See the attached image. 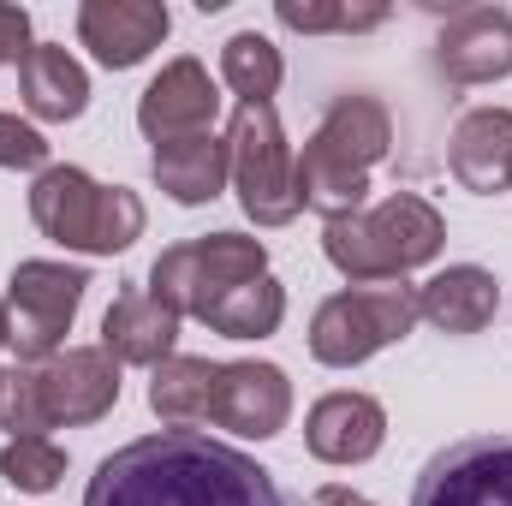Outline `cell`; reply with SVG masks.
Wrapping results in <instances>:
<instances>
[{
	"mask_svg": "<svg viewBox=\"0 0 512 506\" xmlns=\"http://www.w3.org/2000/svg\"><path fill=\"white\" fill-rule=\"evenodd\" d=\"M215 387H221V364H215V358H185V352H173L161 370H149V411H155L167 429L209 423Z\"/></svg>",
	"mask_w": 512,
	"mask_h": 506,
	"instance_id": "cell-21",
	"label": "cell"
},
{
	"mask_svg": "<svg viewBox=\"0 0 512 506\" xmlns=\"http://www.w3.org/2000/svg\"><path fill=\"white\" fill-rule=\"evenodd\" d=\"M173 30V12L161 0H84L78 6V42L108 66V72H131L143 66Z\"/></svg>",
	"mask_w": 512,
	"mask_h": 506,
	"instance_id": "cell-13",
	"label": "cell"
},
{
	"mask_svg": "<svg viewBox=\"0 0 512 506\" xmlns=\"http://www.w3.org/2000/svg\"><path fill=\"white\" fill-rule=\"evenodd\" d=\"M215 114H221V90H215L209 66L191 60V54L167 60V66L149 78V90L137 96V131H143L149 143L197 137V131L215 126Z\"/></svg>",
	"mask_w": 512,
	"mask_h": 506,
	"instance_id": "cell-10",
	"label": "cell"
},
{
	"mask_svg": "<svg viewBox=\"0 0 512 506\" xmlns=\"http://www.w3.org/2000/svg\"><path fill=\"white\" fill-rule=\"evenodd\" d=\"M0 167H12V173H42V167H48V137L36 126H24L18 114H0Z\"/></svg>",
	"mask_w": 512,
	"mask_h": 506,
	"instance_id": "cell-27",
	"label": "cell"
},
{
	"mask_svg": "<svg viewBox=\"0 0 512 506\" xmlns=\"http://www.w3.org/2000/svg\"><path fill=\"white\" fill-rule=\"evenodd\" d=\"M30 48H36V42H30V12L0 0V66H18Z\"/></svg>",
	"mask_w": 512,
	"mask_h": 506,
	"instance_id": "cell-28",
	"label": "cell"
},
{
	"mask_svg": "<svg viewBox=\"0 0 512 506\" xmlns=\"http://www.w3.org/2000/svg\"><path fill=\"white\" fill-rule=\"evenodd\" d=\"M18 96L36 120L48 126H66L90 108V72L60 48V42H36L24 60H18Z\"/></svg>",
	"mask_w": 512,
	"mask_h": 506,
	"instance_id": "cell-20",
	"label": "cell"
},
{
	"mask_svg": "<svg viewBox=\"0 0 512 506\" xmlns=\"http://www.w3.org/2000/svg\"><path fill=\"white\" fill-rule=\"evenodd\" d=\"M179 310H167L149 286H126L114 304H108V316H102V352L126 370H161L167 358H173V346H179Z\"/></svg>",
	"mask_w": 512,
	"mask_h": 506,
	"instance_id": "cell-16",
	"label": "cell"
},
{
	"mask_svg": "<svg viewBox=\"0 0 512 506\" xmlns=\"http://www.w3.org/2000/svg\"><path fill=\"white\" fill-rule=\"evenodd\" d=\"M84 506H298L268 465L203 435L155 429L108 453L84 489Z\"/></svg>",
	"mask_w": 512,
	"mask_h": 506,
	"instance_id": "cell-1",
	"label": "cell"
},
{
	"mask_svg": "<svg viewBox=\"0 0 512 506\" xmlns=\"http://www.w3.org/2000/svg\"><path fill=\"white\" fill-rule=\"evenodd\" d=\"M274 18L286 30H304V36H322V30H382L387 6H316V0H274Z\"/></svg>",
	"mask_w": 512,
	"mask_h": 506,
	"instance_id": "cell-25",
	"label": "cell"
},
{
	"mask_svg": "<svg viewBox=\"0 0 512 506\" xmlns=\"http://www.w3.org/2000/svg\"><path fill=\"white\" fill-rule=\"evenodd\" d=\"M256 274H268V245L245 233H209V239H185L173 251L155 256L149 268V292L179 310V316H209L233 286H245Z\"/></svg>",
	"mask_w": 512,
	"mask_h": 506,
	"instance_id": "cell-7",
	"label": "cell"
},
{
	"mask_svg": "<svg viewBox=\"0 0 512 506\" xmlns=\"http://www.w3.org/2000/svg\"><path fill=\"white\" fill-rule=\"evenodd\" d=\"M310 506H376V501H364V495L346 489V483H322V489L310 495Z\"/></svg>",
	"mask_w": 512,
	"mask_h": 506,
	"instance_id": "cell-29",
	"label": "cell"
},
{
	"mask_svg": "<svg viewBox=\"0 0 512 506\" xmlns=\"http://www.w3.org/2000/svg\"><path fill=\"white\" fill-rule=\"evenodd\" d=\"M227 149H233V191L239 209L256 227H286L304 215L298 203V155L280 131V114L268 102H239L233 126H227Z\"/></svg>",
	"mask_w": 512,
	"mask_h": 506,
	"instance_id": "cell-6",
	"label": "cell"
},
{
	"mask_svg": "<svg viewBox=\"0 0 512 506\" xmlns=\"http://www.w3.org/2000/svg\"><path fill=\"white\" fill-rule=\"evenodd\" d=\"M387 441V411L376 393H358V387H340V393H322L304 417V447L310 459L322 465H370Z\"/></svg>",
	"mask_w": 512,
	"mask_h": 506,
	"instance_id": "cell-15",
	"label": "cell"
},
{
	"mask_svg": "<svg viewBox=\"0 0 512 506\" xmlns=\"http://www.w3.org/2000/svg\"><path fill=\"white\" fill-rule=\"evenodd\" d=\"M203 322H209L221 340H268V334H280V322H286V286H280L274 274H256L245 286H233Z\"/></svg>",
	"mask_w": 512,
	"mask_h": 506,
	"instance_id": "cell-22",
	"label": "cell"
},
{
	"mask_svg": "<svg viewBox=\"0 0 512 506\" xmlns=\"http://www.w3.org/2000/svg\"><path fill=\"white\" fill-rule=\"evenodd\" d=\"M447 245V221L429 197L417 191H393L376 209H358L346 221H328L322 227V251L328 262L352 280V286H387V280H405L411 268L435 262Z\"/></svg>",
	"mask_w": 512,
	"mask_h": 506,
	"instance_id": "cell-3",
	"label": "cell"
},
{
	"mask_svg": "<svg viewBox=\"0 0 512 506\" xmlns=\"http://www.w3.org/2000/svg\"><path fill=\"white\" fill-rule=\"evenodd\" d=\"M417 328V286L387 280V286H346L316 304L310 316V358L328 370H358L376 352L399 346Z\"/></svg>",
	"mask_w": 512,
	"mask_h": 506,
	"instance_id": "cell-5",
	"label": "cell"
},
{
	"mask_svg": "<svg viewBox=\"0 0 512 506\" xmlns=\"http://www.w3.org/2000/svg\"><path fill=\"white\" fill-rule=\"evenodd\" d=\"M0 477H6L18 495H54L60 477H66V447H54L48 435L6 441V447H0Z\"/></svg>",
	"mask_w": 512,
	"mask_h": 506,
	"instance_id": "cell-24",
	"label": "cell"
},
{
	"mask_svg": "<svg viewBox=\"0 0 512 506\" xmlns=\"http://www.w3.org/2000/svg\"><path fill=\"white\" fill-rule=\"evenodd\" d=\"M0 387H6V370H0Z\"/></svg>",
	"mask_w": 512,
	"mask_h": 506,
	"instance_id": "cell-31",
	"label": "cell"
},
{
	"mask_svg": "<svg viewBox=\"0 0 512 506\" xmlns=\"http://www.w3.org/2000/svg\"><path fill=\"white\" fill-rule=\"evenodd\" d=\"M292 417V381L280 364H221V387H215V405H209V423L215 429H233L245 441H274Z\"/></svg>",
	"mask_w": 512,
	"mask_h": 506,
	"instance_id": "cell-14",
	"label": "cell"
},
{
	"mask_svg": "<svg viewBox=\"0 0 512 506\" xmlns=\"http://www.w3.org/2000/svg\"><path fill=\"white\" fill-rule=\"evenodd\" d=\"M411 506H512V435L447 441L417 471Z\"/></svg>",
	"mask_w": 512,
	"mask_h": 506,
	"instance_id": "cell-9",
	"label": "cell"
},
{
	"mask_svg": "<svg viewBox=\"0 0 512 506\" xmlns=\"http://www.w3.org/2000/svg\"><path fill=\"white\" fill-rule=\"evenodd\" d=\"M149 173L179 209H203L233 185V149H227V137L197 131V137H179V143H155Z\"/></svg>",
	"mask_w": 512,
	"mask_h": 506,
	"instance_id": "cell-17",
	"label": "cell"
},
{
	"mask_svg": "<svg viewBox=\"0 0 512 506\" xmlns=\"http://www.w3.org/2000/svg\"><path fill=\"white\" fill-rule=\"evenodd\" d=\"M393 149V114L376 96H334L298 155V203L322 221H346L370 197V167Z\"/></svg>",
	"mask_w": 512,
	"mask_h": 506,
	"instance_id": "cell-2",
	"label": "cell"
},
{
	"mask_svg": "<svg viewBox=\"0 0 512 506\" xmlns=\"http://www.w3.org/2000/svg\"><path fill=\"white\" fill-rule=\"evenodd\" d=\"M36 376H42V405L54 429L102 423L120 405V364L102 346H66L60 358L36 364Z\"/></svg>",
	"mask_w": 512,
	"mask_h": 506,
	"instance_id": "cell-11",
	"label": "cell"
},
{
	"mask_svg": "<svg viewBox=\"0 0 512 506\" xmlns=\"http://www.w3.org/2000/svg\"><path fill=\"white\" fill-rule=\"evenodd\" d=\"M501 310V280L477 262H453L441 274H429L417 286V322L441 328V334H483Z\"/></svg>",
	"mask_w": 512,
	"mask_h": 506,
	"instance_id": "cell-18",
	"label": "cell"
},
{
	"mask_svg": "<svg viewBox=\"0 0 512 506\" xmlns=\"http://www.w3.org/2000/svg\"><path fill=\"white\" fill-rule=\"evenodd\" d=\"M90 292V274L78 262H54V256H30L12 268L6 280V316H12V352L18 364H48L66 352L72 316Z\"/></svg>",
	"mask_w": 512,
	"mask_h": 506,
	"instance_id": "cell-8",
	"label": "cell"
},
{
	"mask_svg": "<svg viewBox=\"0 0 512 506\" xmlns=\"http://www.w3.org/2000/svg\"><path fill=\"white\" fill-rule=\"evenodd\" d=\"M447 167L465 191L477 197H495L512 185V108H471L453 143H447Z\"/></svg>",
	"mask_w": 512,
	"mask_h": 506,
	"instance_id": "cell-19",
	"label": "cell"
},
{
	"mask_svg": "<svg viewBox=\"0 0 512 506\" xmlns=\"http://www.w3.org/2000/svg\"><path fill=\"white\" fill-rule=\"evenodd\" d=\"M0 352H12V316H6V304H0Z\"/></svg>",
	"mask_w": 512,
	"mask_h": 506,
	"instance_id": "cell-30",
	"label": "cell"
},
{
	"mask_svg": "<svg viewBox=\"0 0 512 506\" xmlns=\"http://www.w3.org/2000/svg\"><path fill=\"white\" fill-rule=\"evenodd\" d=\"M0 429H6L12 441L54 429V423H48V405H42V376H36V364H12V370H6V387H0Z\"/></svg>",
	"mask_w": 512,
	"mask_h": 506,
	"instance_id": "cell-26",
	"label": "cell"
},
{
	"mask_svg": "<svg viewBox=\"0 0 512 506\" xmlns=\"http://www.w3.org/2000/svg\"><path fill=\"white\" fill-rule=\"evenodd\" d=\"M221 78H227V90L239 102H268L280 90V78H286V60L262 30H239V36L221 42Z\"/></svg>",
	"mask_w": 512,
	"mask_h": 506,
	"instance_id": "cell-23",
	"label": "cell"
},
{
	"mask_svg": "<svg viewBox=\"0 0 512 506\" xmlns=\"http://www.w3.org/2000/svg\"><path fill=\"white\" fill-rule=\"evenodd\" d=\"M435 66L447 84H501L512 78V12L507 6H465L435 36Z\"/></svg>",
	"mask_w": 512,
	"mask_h": 506,
	"instance_id": "cell-12",
	"label": "cell"
},
{
	"mask_svg": "<svg viewBox=\"0 0 512 506\" xmlns=\"http://www.w3.org/2000/svg\"><path fill=\"white\" fill-rule=\"evenodd\" d=\"M30 221L42 239H54L60 251L78 256H120L143 239L149 215L143 197L126 185H102L72 161H54L36 173L30 185Z\"/></svg>",
	"mask_w": 512,
	"mask_h": 506,
	"instance_id": "cell-4",
	"label": "cell"
}]
</instances>
